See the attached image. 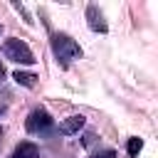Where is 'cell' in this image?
I'll use <instances>...</instances> for the list:
<instances>
[{"label":"cell","mask_w":158,"mask_h":158,"mask_svg":"<svg viewBox=\"0 0 158 158\" xmlns=\"http://www.w3.org/2000/svg\"><path fill=\"white\" fill-rule=\"evenodd\" d=\"M52 52H54L57 62H62V64H69L72 59H79L81 57V47L69 35H62V32L52 35Z\"/></svg>","instance_id":"6da1fadb"},{"label":"cell","mask_w":158,"mask_h":158,"mask_svg":"<svg viewBox=\"0 0 158 158\" xmlns=\"http://www.w3.org/2000/svg\"><path fill=\"white\" fill-rule=\"evenodd\" d=\"M2 54H5L10 62H17V64H32V62H35L32 49H30L27 42L20 40V37H10V40H5V44H2Z\"/></svg>","instance_id":"7a4b0ae2"},{"label":"cell","mask_w":158,"mask_h":158,"mask_svg":"<svg viewBox=\"0 0 158 158\" xmlns=\"http://www.w3.org/2000/svg\"><path fill=\"white\" fill-rule=\"evenodd\" d=\"M25 128H27L30 133H47V131L52 128V116H49L44 109H35V111L27 116Z\"/></svg>","instance_id":"3957f363"},{"label":"cell","mask_w":158,"mask_h":158,"mask_svg":"<svg viewBox=\"0 0 158 158\" xmlns=\"http://www.w3.org/2000/svg\"><path fill=\"white\" fill-rule=\"evenodd\" d=\"M86 20H89V27L94 32H106L109 30V25H106V20H104V15H101V10L96 5H89L86 7Z\"/></svg>","instance_id":"277c9868"},{"label":"cell","mask_w":158,"mask_h":158,"mask_svg":"<svg viewBox=\"0 0 158 158\" xmlns=\"http://www.w3.org/2000/svg\"><path fill=\"white\" fill-rule=\"evenodd\" d=\"M81 128H84V116H69V118H64V121L59 123V131L67 133V136L79 133Z\"/></svg>","instance_id":"5b68a950"},{"label":"cell","mask_w":158,"mask_h":158,"mask_svg":"<svg viewBox=\"0 0 158 158\" xmlns=\"http://www.w3.org/2000/svg\"><path fill=\"white\" fill-rule=\"evenodd\" d=\"M10 158H40V151H37V146H35V143L22 141V143L10 153Z\"/></svg>","instance_id":"8992f818"},{"label":"cell","mask_w":158,"mask_h":158,"mask_svg":"<svg viewBox=\"0 0 158 158\" xmlns=\"http://www.w3.org/2000/svg\"><path fill=\"white\" fill-rule=\"evenodd\" d=\"M12 79H15L17 84H22V86H35V79H37V77L30 74V72H20V69H17V72L12 74Z\"/></svg>","instance_id":"52a82bcc"},{"label":"cell","mask_w":158,"mask_h":158,"mask_svg":"<svg viewBox=\"0 0 158 158\" xmlns=\"http://www.w3.org/2000/svg\"><path fill=\"white\" fill-rule=\"evenodd\" d=\"M141 148H143V141L141 138H128V146H126V151H128V156H138L141 153Z\"/></svg>","instance_id":"ba28073f"},{"label":"cell","mask_w":158,"mask_h":158,"mask_svg":"<svg viewBox=\"0 0 158 158\" xmlns=\"http://www.w3.org/2000/svg\"><path fill=\"white\" fill-rule=\"evenodd\" d=\"M94 158H116V151H111V148H106V151H99Z\"/></svg>","instance_id":"9c48e42d"},{"label":"cell","mask_w":158,"mask_h":158,"mask_svg":"<svg viewBox=\"0 0 158 158\" xmlns=\"http://www.w3.org/2000/svg\"><path fill=\"white\" fill-rule=\"evenodd\" d=\"M2 133H5V128H2V126H0V138H2Z\"/></svg>","instance_id":"30bf717a"},{"label":"cell","mask_w":158,"mask_h":158,"mask_svg":"<svg viewBox=\"0 0 158 158\" xmlns=\"http://www.w3.org/2000/svg\"><path fill=\"white\" fill-rule=\"evenodd\" d=\"M0 30H2V27H0Z\"/></svg>","instance_id":"8fae6325"}]
</instances>
